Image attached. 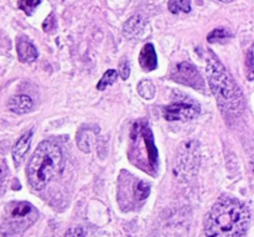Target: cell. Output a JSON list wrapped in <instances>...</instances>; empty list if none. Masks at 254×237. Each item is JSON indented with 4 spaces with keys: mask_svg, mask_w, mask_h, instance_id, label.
I'll return each instance as SVG.
<instances>
[{
    "mask_svg": "<svg viewBox=\"0 0 254 237\" xmlns=\"http://www.w3.org/2000/svg\"><path fill=\"white\" fill-rule=\"evenodd\" d=\"M64 237H84V230L82 228L76 226V228L69 229L66 233V235H64Z\"/></svg>",
    "mask_w": 254,
    "mask_h": 237,
    "instance_id": "obj_20",
    "label": "cell"
},
{
    "mask_svg": "<svg viewBox=\"0 0 254 237\" xmlns=\"http://www.w3.org/2000/svg\"><path fill=\"white\" fill-rule=\"evenodd\" d=\"M16 50H17V56L19 60L24 64H30V62H34L37 59V50L29 40H26L25 37H20L17 39L16 42Z\"/></svg>",
    "mask_w": 254,
    "mask_h": 237,
    "instance_id": "obj_8",
    "label": "cell"
},
{
    "mask_svg": "<svg viewBox=\"0 0 254 237\" xmlns=\"http://www.w3.org/2000/svg\"><path fill=\"white\" fill-rule=\"evenodd\" d=\"M250 225V211L232 198H221L206 216V237H242Z\"/></svg>",
    "mask_w": 254,
    "mask_h": 237,
    "instance_id": "obj_1",
    "label": "cell"
},
{
    "mask_svg": "<svg viewBox=\"0 0 254 237\" xmlns=\"http://www.w3.org/2000/svg\"><path fill=\"white\" fill-rule=\"evenodd\" d=\"M149 194H150V186L145 181H139L135 188H134V196L138 200H145Z\"/></svg>",
    "mask_w": 254,
    "mask_h": 237,
    "instance_id": "obj_16",
    "label": "cell"
},
{
    "mask_svg": "<svg viewBox=\"0 0 254 237\" xmlns=\"http://www.w3.org/2000/svg\"><path fill=\"white\" fill-rule=\"evenodd\" d=\"M231 36L230 31L225 27H218V29H215L213 31H211L207 36V41L211 42V44H215V42H220L222 40L228 39Z\"/></svg>",
    "mask_w": 254,
    "mask_h": 237,
    "instance_id": "obj_15",
    "label": "cell"
},
{
    "mask_svg": "<svg viewBox=\"0 0 254 237\" xmlns=\"http://www.w3.org/2000/svg\"><path fill=\"white\" fill-rule=\"evenodd\" d=\"M32 134H34L32 133V131H29L26 132V133H24L19 139H17L15 146L12 147V152H11L12 161H14V165L16 166V168H19V166L21 165L25 156H26V153L29 152L30 146H31Z\"/></svg>",
    "mask_w": 254,
    "mask_h": 237,
    "instance_id": "obj_7",
    "label": "cell"
},
{
    "mask_svg": "<svg viewBox=\"0 0 254 237\" xmlns=\"http://www.w3.org/2000/svg\"><path fill=\"white\" fill-rule=\"evenodd\" d=\"M41 0H19V9H21L22 11L26 15H31L34 12V10L36 9L40 5Z\"/></svg>",
    "mask_w": 254,
    "mask_h": 237,
    "instance_id": "obj_17",
    "label": "cell"
},
{
    "mask_svg": "<svg viewBox=\"0 0 254 237\" xmlns=\"http://www.w3.org/2000/svg\"><path fill=\"white\" fill-rule=\"evenodd\" d=\"M55 26H56V21H55V19H54V14H51L50 16H47L46 20H45L42 27H44L45 31L49 32V31H51V30H54Z\"/></svg>",
    "mask_w": 254,
    "mask_h": 237,
    "instance_id": "obj_19",
    "label": "cell"
},
{
    "mask_svg": "<svg viewBox=\"0 0 254 237\" xmlns=\"http://www.w3.org/2000/svg\"><path fill=\"white\" fill-rule=\"evenodd\" d=\"M253 173H254V165H253Z\"/></svg>",
    "mask_w": 254,
    "mask_h": 237,
    "instance_id": "obj_23",
    "label": "cell"
},
{
    "mask_svg": "<svg viewBox=\"0 0 254 237\" xmlns=\"http://www.w3.org/2000/svg\"><path fill=\"white\" fill-rule=\"evenodd\" d=\"M138 92L144 99H153L155 96V86L149 79H143L139 82Z\"/></svg>",
    "mask_w": 254,
    "mask_h": 237,
    "instance_id": "obj_13",
    "label": "cell"
},
{
    "mask_svg": "<svg viewBox=\"0 0 254 237\" xmlns=\"http://www.w3.org/2000/svg\"><path fill=\"white\" fill-rule=\"evenodd\" d=\"M169 11L173 14L189 12L191 10V0H169Z\"/></svg>",
    "mask_w": 254,
    "mask_h": 237,
    "instance_id": "obj_11",
    "label": "cell"
},
{
    "mask_svg": "<svg viewBox=\"0 0 254 237\" xmlns=\"http://www.w3.org/2000/svg\"><path fill=\"white\" fill-rule=\"evenodd\" d=\"M117 79H118V71H116V70H108V71L104 72L102 79H99V82L97 83V89L103 91V89H106L108 86H112Z\"/></svg>",
    "mask_w": 254,
    "mask_h": 237,
    "instance_id": "obj_12",
    "label": "cell"
},
{
    "mask_svg": "<svg viewBox=\"0 0 254 237\" xmlns=\"http://www.w3.org/2000/svg\"><path fill=\"white\" fill-rule=\"evenodd\" d=\"M140 17H131V19L127 22L126 26H124V35H126V36H135V35H138L139 32L143 30L141 29L143 26L140 25Z\"/></svg>",
    "mask_w": 254,
    "mask_h": 237,
    "instance_id": "obj_14",
    "label": "cell"
},
{
    "mask_svg": "<svg viewBox=\"0 0 254 237\" xmlns=\"http://www.w3.org/2000/svg\"><path fill=\"white\" fill-rule=\"evenodd\" d=\"M7 107L14 113L25 114L31 111L32 107H34V102H32L31 97L26 96V94H17V96L11 97L9 99Z\"/></svg>",
    "mask_w": 254,
    "mask_h": 237,
    "instance_id": "obj_10",
    "label": "cell"
},
{
    "mask_svg": "<svg viewBox=\"0 0 254 237\" xmlns=\"http://www.w3.org/2000/svg\"><path fill=\"white\" fill-rule=\"evenodd\" d=\"M130 75V66H129V62L127 60H122L121 64H119V76L123 79H127Z\"/></svg>",
    "mask_w": 254,
    "mask_h": 237,
    "instance_id": "obj_18",
    "label": "cell"
},
{
    "mask_svg": "<svg viewBox=\"0 0 254 237\" xmlns=\"http://www.w3.org/2000/svg\"><path fill=\"white\" fill-rule=\"evenodd\" d=\"M200 114V107L190 99H179L164 108L166 121H190Z\"/></svg>",
    "mask_w": 254,
    "mask_h": 237,
    "instance_id": "obj_5",
    "label": "cell"
},
{
    "mask_svg": "<svg viewBox=\"0 0 254 237\" xmlns=\"http://www.w3.org/2000/svg\"><path fill=\"white\" fill-rule=\"evenodd\" d=\"M220 1H222V2H231V1H233V0H220Z\"/></svg>",
    "mask_w": 254,
    "mask_h": 237,
    "instance_id": "obj_22",
    "label": "cell"
},
{
    "mask_svg": "<svg viewBox=\"0 0 254 237\" xmlns=\"http://www.w3.org/2000/svg\"><path fill=\"white\" fill-rule=\"evenodd\" d=\"M139 64L144 71H153L158 67V56H156V51L153 45H144L140 56H139Z\"/></svg>",
    "mask_w": 254,
    "mask_h": 237,
    "instance_id": "obj_9",
    "label": "cell"
},
{
    "mask_svg": "<svg viewBox=\"0 0 254 237\" xmlns=\"http://www.w3.org/2000/svg\"><path fill=\"white\" fill-rule=\"evenodd\" d=\"M4 191H5L4 180H2V179H0V196H1L2 194H4Z\"/></svg>",
    "mask_w": 254,
    "mask_h": 237,
    "instance_id": "obj_21",
    "label": "cell"
},
{
    "mask_svg": "<svg viewBox=\"0 0 254 237\" xmlns=\"http://www.w3.org/2000/svg\"><path fill=\"white\" fill-rule=\"evenodd\" d=\"M39 218V211L27 201H11L5 206L1 221L4 237H17Z\"/></svg>",
    "mask_w": 254,
    "mask_h": 237,
    "instance_id": "obj_4",
    "label": "cell"
},
{
    "mask_svg": "<svg viewBox=\"0 0 254 237\" xmlns=\"http://www.w3.org/2000/svg\"><path fill=\"white\" fill-rule=\"evenodd\" d=\"M171 79L175 82L185 84L193 89H198V91L203 92V88H205V81L200 72L193 65L188 64V62L179 64L171 72Z\"/></svg>",
    "mask_w": 254,
    "mask_h": 237,
    "instance_id": "obj_6",
    "label": "cell"
},
{
    "mask_svg": "<svg viewBox=\"0 0 254 237\" xmlns=\"http://www.w3.org/2000/svg\"><path fill=\"white\" fill-rule=\"evenodd\" d=\"M64 166V158L61 148L54 142H41L27 164L29 184L35 190H42L62 173Z\"/></svg>",
    "mask_w": 254,
    "mask_h": 237,
    "instance_id": "obj_2",
    "label": "cell"
},
{
    "mask_svg": "<svg viewBox=\"0 0 254 237\" xmlns=\"http://www.w3.org/2000/svg\"><path fill=\"white\" fill-rule=\"evenodd\" d=\"M206 72L210 88L221 109L228 113H240L243 109L242 92L227 69L213 54L207 57Z\"/></svg>",
    "mask_w": 254,
    "mask_h": 237,
    "instance_id": "obj_3",
    "label": "cell"
}]
</instances>
